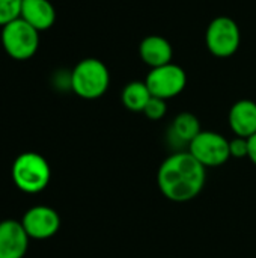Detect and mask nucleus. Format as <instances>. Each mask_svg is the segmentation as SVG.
Here are the masks:
<instances>
[{
    "label": "nucleus",
    "mask_w": 256,
    "mask_h": 258,
    "mask_svg": "<svg viewBox=\"0 0 256 258\" xmlns=\"http://www.w3.org/2000/svg\"><path fill=\"white\" fill-rule=\"evenodd\" d=\"M207 183V168L189 151H175L166 157L157 172L161 195L172 203H189L199 197Z\"/></svg>",
    "instance_id": "nucleus-1"
},
{
    "label": "nucleus",
    "mask_w": 256,
    "mask_h": 258,
    "mask_svg": "<svg viewBox=\"0 0 256 258\" xmlns=\"http://www.w3.org/2000/svg\"><path fill=\"white\" fill-rule=\"evenodd\" d=\"M72 92L83 100H97L103 97L110 86V71L107 65L97 57L81 59L69 73Z\"/></svg>",
    "instance_id": "nucleus-2"
},
{
    "label": "nucleus",
    "mask_w": 256,
    "mask_h": 258,
    "mask_svg": "<svg viewBox=\"0 0 256 258\" xmlns=\"http://www.w3.org/2000/svg\"><path fill=\"white\" fill-rule=\"evenodd\" d=\"M11 174L18 190L35 195L47 189L51 178V168L44 156L26 151L14 160Z\"/></svg>",
    "instance_id": "nucleus-3"
},
{
    "label": "nucleus",
    "mask_w": 256,
    "mask_h": 258,
    "mask_svg": "<svg viewBox=\"0 0 256 258\" xmlns=\"http://www.w3.org/2000/svg\"><path fill=\"white\" fill-rule=\"evenodd\" d=\"M205 44L213 56L219 59L231 57L237 53L241 44V32L238 23L226 15L216 17L207 26Z\"/></svg>",
    "instance_id": "nucleus-4"
},
{
    "label": "nucleus",
    "mask_w": 256,
    "mask_h": 258,
    "mask_svg": "<svg viewBox=\"0 0 256 258\" xmlns=\"http://www.w3.org/2000/svg\"><path fill=\"white\" fill-rule=\"evenodd\" d=\"M2 47L12 59L27 60L38 51L39 32L23 18H17L2 27Z\"/></svg>",
    "instance_id": "nucleus-5"
},
{
    "label": "nucleus",
    "mask_w": 256,
    "mask_h": 258,
    "mask_svg": "<svg viewBox=\"0 0 256 258\" xmlns=\"http://www.w3.org/2000/svg\"><path fill=\"white\" fill-rule=\"evenodd\" d=\"M187 151L205 168H217L231 159L229 139L213 130H202L187 147Z\"/></svg>",
    "instance_id": "nucleus-6"
},
{
    "label": "nucleus",
    "mask_w": 256,
    "mask_h": 258,
    "mask_svg": "<svg viewBox=\"0 0 256 258\" xmlns=\"http://www.w3.org/2000/svg\"><path fill=\"white\" fill-rule=\"evenodd\" d=\"M145 83L152 97L170 100L180 95L187 86V74L183 67L170 62L163 67L149 70Z\"/></svg>",
    "instance_id": "nucleus-7"
},
{
    "label": "nucleus",
    "mask_w": 256,
    "mask_h": 258,
    "mask_svg": "<svg viewBox=\"0 0 256 258\" xmlns=\"http://www.w3.org/2000/svg\"><path fill=\"white\" fill-rule=\"evenodd\" d=\"M21 225L33 240H47L60 228L59 213L48 206H33L21 218Z\"/></svg>",
    "instance_id": "nucleus-8"
},
{
    "label": "nucleus",
    "mask_w": 256,
    "mask_h": 258,
    "mask_svg": "<svg viewBox=\"0 0 256 258\" xmlns=\"http://www.w3.org/2000/svg\"><path fill=\"white\" fill-rule=\"evenodd\" d=\"M30 237L21 221L5 219L0 222V258H24Z\"/></svg>",
    "instance_id": "nucleus-9"
},
{
    "label": "nucleus",
    "mask_w": 256,
    "mask_h": 258,
    "mask_svg": "<svg viewBox=\"0 0 256 258\" xmlns=\"http://www.w3.org/2000/svg\"><path fill=\"white\" fill-rule=\"evenodd\" d=\"M228 124L232 133L238 138L249 139L256 133V103L253 100L235 101L228 113Z\"/></svg>",
    "instance_id": "nucleus-10"
},
{
    "label": "nucleus",
    "mask_w": 256,
    "mask_h": 258,
    "mask_svg": "<svg viewBox=\"0 0 256 258\" xmlns=\"http://www.w3.org/2000/svg\"><path fill=\"white\" fill-rule=\"evenodd\" d=\"M139 56L142 62L152 70L172 62L174 47L164 36L149 35L142 39L139 45Z\"/></svg>",
    "instance_id": "nucleus-11"
},
{
    "label": "nucleus",
    "mask_w": 256,
    "mask_h": 258,
    "mask_svg": "<svg viewBox=\"0 0 256 258\" xmlns=\"http://www.w3.org/2000/svg\"><path fill=\"white\" fill-rule=\"evenodd\" d=\"M20 18L41 32L54 24L56 9L50 0H23Z\"/></svg>",
    "instance_id": "nucleus-12"
},
{
    "label": "nucleus",
    "mask_w": 256,
    "mask_h": 258,
    "mask_svg": "<svg viewBox=\"0 0 256 258\" xmlns=\"http://www.w3.org/2000/svg\"><path fill=\"white\" fill-rule=\"evenodd\" d=\"M201 122L195 113H178L169 128V138L174 145H190V142L201 133Z\"/></svg>",
    "instance_id": "nucleus-13"
},
{
    "label": "nucleus",
    "mask_w": 256,
    "mask_h": 258,
    "mask_svg": "<svg viewBox=\"0 0 256 258\" xmlns=\"http://www.w3.org/2000/svg\"><path fill=\"white\" fill-rule=\"evenodd\" d=\"M151 92L145 83V80H133L128 82L122 92H121V101L130 112H143L148 101L151 100Z\"/></svg>",
    "instance_id": "nucleus-14"
},
{
    "label": "nucleus",
    "mask_w": 256,
    "mask_h": 258,
    "mask_svg": "<svg viewBox=\"0 0 256 258\" xmlns=\"http://www.w3.org/2000/svg\"><path fill=\"white\" fill-rule=\"evenodd\" d=\"M21 5L23 0H0V27L20 18Z\"/></svg>",
    "instance_id": "nucleus-15"
},
{
    "label": "nucleus",
    "mask_w": 256,
    "mask_h": 258,
    "mask_svg": "<svg viewBox=\"0 0 256 258\" xmlns=\"http://www.w3.org/2000/svg\"><path fill=\"white\" fill-rule=\"evenodd\" d=\"M166 112H167L166 100L151 97V100L148 101V104H146V107L143 109L142 113L151 121H160V119H163L166 116Z\"/></svg>",
    "instance_id": "nucleus-16"
},
{
    "label": "nucleus",
    "mask_w": 256,
    "mask_h": 258,
    "mask_svg": "<svg viewBox=\"0 0 256 258\" xmlns=\"http://www.w3.org/2000/svg\"><path fill=\"white\" fill-rule=\"evenodd\" d=\"M229 153L234 159H244L249 157V141L246 138L235 136L229 141Z\"/></svg>",
    "instance_id": "nucleus-17"
},
{
    "label": "nucleus",
    "mask_w": 256,
    "mask_h": 258,
    "mask_svg": "<svg viewBox=\"0 0 256 258\" xmlns=\"http://www.w3.org/2000/svg\"><path fill=\"white\" fill-rule=\"evenodd\" d=\"M247 141H249V157L247 159L256 166V133L253 136H250Z\"/></svg>",
    "instance_id": "nucleus-18"
}]
</instances>
